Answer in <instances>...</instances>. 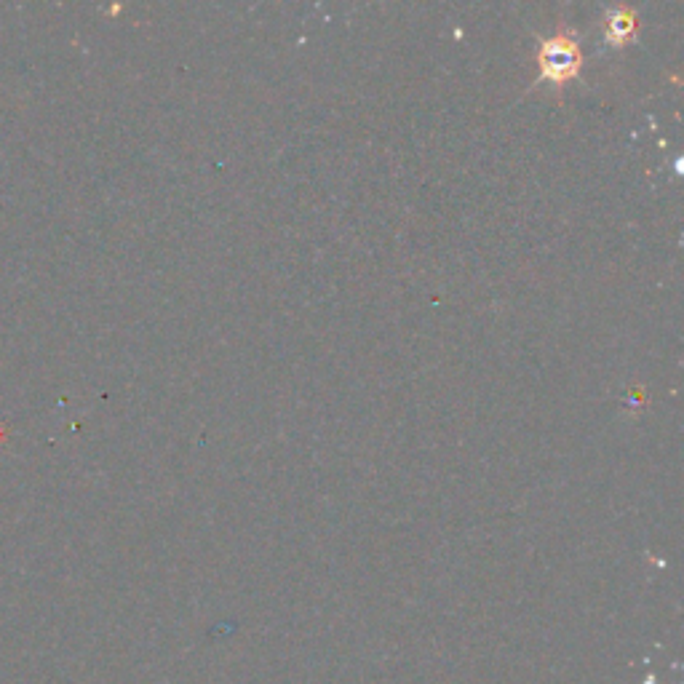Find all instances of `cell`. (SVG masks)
Returning a JSON list of instances; mask_svg holds the SVG:
<instances>
[{"label": "cell", "instance_id": "cell-2", "mask_svg": "<svg viewBox=\"0 0 684 684\" xmlns=\"http://www.w3.org/2000/svg\"><path fill=\"white\" fill-rule=\"evenodd\" d=\"M634 27H636L634 11L615 9L610 17H607V38H610V43L620 46V43L626 41L628 35L634 33Z\"/></svg>", "mask_w": 684, "mask_h": 684}, {"label": "cell", "instance_id": "cell-1", "mask_svg": "<svg viewBox=\"0 0 684 684\" xmlns=\"http://www.w3.org/2000/svg\"><path fill=\"white\" fill-rule=\"evenodd\" d=\"M538 65L540 81H551L556 86L572 81L580 73V65H583V54H580L575 35L546 38L538 49Z\"/></svg>", "mask_w": 684, "mask_h": 684}]
</instances>
